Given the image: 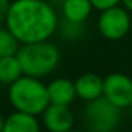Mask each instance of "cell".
<instances>
[{
	"instance_id": "52a82bcc",
	"label": "cell",
	"mask_w": 132,
	"mask_h": 132,
	"mask_svg": "<svg viewBox=\"0 0 132 132\" xmlns=\"http://www.w3.org/2000/svg\"><path fill=\"white\" fill-rule=\"evenodd\" d=\"M43 125L49 132H66L74 126V114L69 104L49 103L42 114Z\"/></svg>"
},
{
	"instance_id": "d6986e66",
	"label": "cell",
	"mask_w": 132,
	"mask_h": 132,
	"mask_svg": "<svg viewBox=\"0 0 132 132\" xmlns=\"http://www.w3.org/2000/svg\"><path fill=\"white\" fill-rule=\"evenodd\" d=\"M66 132H83V131H77V129H69V131H66Z\"/></svg>"
},
{
	"instance_id": "5bb4252c",
	"label": "cell",
	"mask_w": 132,
	"mask_h": 132,
	"mask_svg": "<svg viewBox=\"0 0 132 132\" xmlns=\"http://www.w3.org/2000/svg\"><path fill=\"white\" fill-rule=\"evenodd\" d=\"M59 26H60L62 35L68 40H77L85 34V23L71 22V20L63 19L62 22H59Z\"/></svg>"
},
{
	"instance_id": "6da1fadb",
	"label": "cell",
	"mask_w": 132,
	"mask_h": 132,
	"mask_svg": "<svg viewBox=\"0 0 132 132\" xmlns=\"http://www.w3.org/2000/svg\"><path fill=\"white\" fill-rule=\"evenodd\" d=\"M5 25L20 45L35 43L52 37L59 29V15L46 0H14Z\"/></svg>"
},
{
	"instance_id": "2e32d148",
	"label": "cell",
	"mask_w": 132,
	"mask_h": 132,
	"mask_svg": "<svg viewBox=\"0 0 132 132\" xmlns=\"http://www.w3.org/2000/svg\"><path fill=\"white\" fill-rule=\"evenodd\" d=\"M9 6H11V2L9 0H0V26L6 22Z\"/></svg>"
},
{
	"instance_id": "3957f363",
	"label": "cell",
	"mask_w": 132,
	"mask_h": 132,
	"mask_svg": "<svg viewBox=\"0 0 132 132\" xmlns=\"http://www.w3.org/2000/svg\"><path fill=\"white\" fill-rule=\"evenodd\" d=\"M17 59L20 62L23 75L46 77L60 63V51L49 40L25 43L17 51Z\"/></svg>"
},
{
	"instance_id": "5b68a950",
	"label": "cell",
	"mask_w": 132,
	"mask_h": 132,
	"mask_svg": "<svg viewBox=\"0 0 132 132\" xmlns=\"http://www.w3.org/2000/svg\"><path fill=\"white\" fill-rule=\"evenodd\" d=\"M97 28L108 40H120L131 29V15L125 6H112L100 11Z\"/></svg>"
},
{
	"instance_id": "ba28073f",
	"label": "cell",
	"mask_w": 132,
	"mask_h": 132,
	"mask_svg": "<svg viewBox=\"0 0 132 132\" xmlns=\"http://www.w3.org/2000/svg\"><path fill=\"white\" fill-rule=\"evenodd\" d=\"M75 92L77 97L83 101H91L103 95V78L98 74L86 72L75 78Z\"/></svg>"
},
{
	"instance_id": "8992f818",
	"label": "cell",
	"mask_w": 132,
	"mask_h": 132,
	"mask_svg": "<svg viewBox=\"0 0 132 132\" xmlns=\"http://www.w3.org/2000/svg\"><path fill=\"white\" fill-rule=\"evenodd\" d=\"M103 97L120 109L132 103V78L121 72H112L103 78Z\"/></svg>"
},
{
	"instance_id": "4fadbf2b",
	"label": "cell",
	"mask_w": 132,
	"mask_h": 132,
	"mask_svg": "<svg viewBox=\"0 0 132 132\" xmlns=\"http://www.w3.org/2000/svg\"><path fill=\"white\" fill-rule=\"evenodd\" d=\"M20 48V42L8 28L0 26V57L15 55Z\"/></svg>"
},
{
	"instance_id": "9c48e42d",
	"label": "cell",
	"mask_w": 132,
	"mask_h": 132,
	"mask_svg": "<svg viewBox=\"0 0 132 132\" xmlns=\"http://www.w3.org/2000/svg\"><path fill=\"white\" fill-rule=\"evenodd\" d=\"M48 95L51 103L69 104L77 98L75 85L69 78H55L48 85Z\"/></svg>"
},
{
	"instance_id": "ffe728a7",
	"label": "cell",
	"mask_w": 132,
	"mask_h": 132,
	"mask_svg": "<svg viewBox=\"0 0 132 132\" xmlns=\"http://www.w3.org/2000/svg\"><path fill=\"white\" fill-rule=\"evenodd\" d=\"M128 109H129V112H131V115H132V103L129 104V108H128Z\"/></svg>"
},
{
	"instance_id": "8fae6325",
	"label": "cell",
	"mask_w": 132,
	"mask_h": 132,
	"mask_svg": "<svg viewBox=\"0 0 132 132\" xmlns=\"http://www.w3.org/2000/svg\"><path fill=\"white\" fill-rule=\"evenodd\" d=\"M94 6L91 0H63L62 2V14L63 19L71 22L85 23L91 15Z\"/></svg>"
},
{
	"instance_id": "ac0fdd59",
	"label": "cell",
	"mask_w": 132,
	"mask_h": 132,
	"mask_svg": "<svg viewBox=\"0 0 132 132\" xmlns=\"http://www.w3.org/2000/svg\"><path fill=\"white\" fill-rule=\"evenodd\" d=\"M3 126H5V117L0 112V132H3Z\"/></svg>"
},
{
	"instance_id": "30bf717a",
	"label": "cell",
	"mask_w": 132,
	"mask_h": 132,
	"mask_svg": "<svg viewBox=\"0 0 132 132\" xmlns=\"http://www.w3.org/2000/svg\"><path fill=\"white\" fill-rule=\"evenodd\" d=\"M3 132H40V123L35 115L15 111L5 118Z\"/></svg>"
},
{
	"instance_id": "277c9868",
	"label": "cell",
	"mask_w": 132,
	"mask_h": 132,
	"mask_svg": "<svg viewBox=\"0 0 132 132\" xmlns=\"http://www.w3.org/2000/svg\"><path fill=\"white\" fill-rule=\"evenodd\" d=\"M83 118L91 132H114L120 123L121 109L101 95L95 100L86 101Z\"/></svg>"
},
{
	"instance_id": "e0dca14e",
	"label": "cell",
	"mask_w": 132,
	"mask_h": 132,
	"mask_svg": "<svg viewBox=\"0 0 132 132\" xmlns=\"http://www.w3.org/2000/svg\"><path fill=\"white\" fill-rule=\"evenodd\" d=\"M121 5H123L129 12H132V0H121Z\"/></svg>"
},
{
	"instance_id": "9a60e30c",
	"label": "cell",
	"mask_w": 132,
	"mask_h": 132,
	"mask_svg": "<svg viewBox=\"0 0 132 132\" xmlns=\"http://www.w3.org/2000/svg\"><path fill=\"white\" fill-rule=\"evenodd\" d=\"M94 9L97 11H103V9H108V8H112V6H117L121 3V0H91Z\"/></svg>"
},
{
	"instance_id": "7c38bea8",
	"label": "cell",
	"mask_w": 132,
	"mask_h": 132,
	"mask_svg": "<svg viewBox=\"0 0 132 132\" xmlns=\"http://www.w3.org/2000/svg\"><path fill=\"white\" fill-rule=\"evenodd\" d=\"M22 75H23V71L17 55L0 57V83L2 85H12Z\"/></svg>"
},
{
	"instance_id": "7a4b0ae2",
	"label": "cell",
	"mask_w": 132,
	"mask_h": 132,
	"mask_svg": "<svg viewBox=\"0 0 132 132\" xmlns=\"http://www.w3.org/2000/svg\"><path fill=\"white\" fill-rule=\"evenodd\" d=\"M8 97L15 111H22L35 117L42 115L51 103L48 95V85L31 75H22L12 85H9Z\"/></svg>"
}]
</instances>
